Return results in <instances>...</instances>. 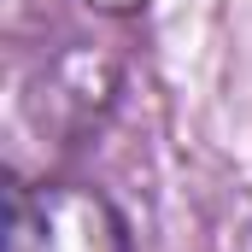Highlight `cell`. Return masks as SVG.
Returning <instances> with one entry per match:
<instances>
[{"mask_svg": "<svg viewBox=\"0 0 252 252\" xmlns=\"http://www.w3.org/2000/svg\"><path fill=\"white\" fill-rule=\"evenodd\" d=\"M6 252H129V229L106 193L41 182L6 193Z\"/></svg>", "mask_w": 252, "mask_h": 252, "instance_id": "1", "label": "cell"}]
</instances>
